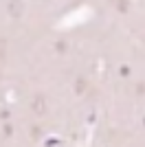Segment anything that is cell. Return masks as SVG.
<instances>
[{
  "label": "cell",
  "mask_w": 145,
  "mask_h": 147,
  "mask_svg": "<svg viewBox=\"0 0 145 147\" xmlns=\"http://www.w3.org/2000/svg\"><path fill=\"white\" fill-rule=\"evenodd\" d=\"M33 110H35L37 114H44L46 105H44V97H42V94H37V97L33 99Z\"/></svg>",
  "instance_id": "1"
},
{
  "label": "cell",
  "mask_w": 145,
  "mask_h": 147,
  "mask_svg": "<svg viewBox=\"0 0 145 147\" xmlns=\"http://www.w3.org/2000/svg\"><path fill=\"white\" fill-rule=\"evenodd\" d=\"M9 7H11V13H16V16H20V2H18V0H16V2H11V5H9Z\"/></svg>",
  "instance_id": "2"
},
{
  "label": "cell",
  "mask_w": 145,
  "mask_h": 147,
  "mask_svg": "<svg viewBox=\"0 0 145 147\" xmlns=\"http://www.w3.org/2000/svg\"><path fill=\"white\" fill-rule=\"evenodd\" d=\"M5 46H7V42H5V40H0V57L5 55Z\"/></svg>",
  "instance_id": "3"
}]
</instances>
